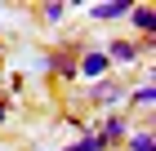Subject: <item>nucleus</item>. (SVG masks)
Masks as SVG:
<instances>
[{
	"label": "nucleus",
	"instance_id": "obj_6",
	"mask_svg": "<svg viewBox=\"0 0 156 151\" xmlns=\"http://www.w3.org/2000/svg\"><path fill=\"white\" fill-rule=\"evenodd\" d=\"M129 22L152 40V31H156V9H152V5H134V9H129Z\"/></svg>",
	"mask_w": 156,
	"mask_h": 151
},
{
	"label": "nucleus",
	"instance_id": "obj_3",
	"mask_svg": "<svg viewBox=\"0 0 156 151\" xmlns=\"http://www.w3.org/2000/svg\"><path fill=\"white\" fill-rule=\"evenodd\" d=\"M94 133L103 138V147H112V142H125L129 125H125V116H116V111H112V116H103V125H98Z\"/></svg>",
	"mask_w": 156,
	"mask_h": 151
},
{
	"label": "nucleus",
	"instance_id": "obj_12",
	"mask_svg": "<svg viewBox=\"0 0 156 151\" xmlns=\"http://www.w3.org/2000/svg\"><path fill=\"white\" fill-rule=\"evenodd\" d=\"M5 120H9V102L0 98V125H5Z\"/></svg>",
	"mask_w": 156,
	"mask_h": 151
},
{
	"label": "nucleus",
	"instance_id": "obj_7",
	"mask_svg": "<svg viewBox=\"0 0 156 151\" xmlns=\"http://www.w3.org/2000/svg\"><path fill=\"white\" fill-rule=\"evenodd\" d=\"M129 102H134V107H143V111H152V102H156V84H152V76H143V84L129 93Z\"/></svg>",
	"mask_w": 156,
	"mask_h": 151
},
{
	"label": "nucleus",
	"instance_id": "obj_1",
	"mask_svg": "<svg viewBox=\"0 0 156 151\" xmlns=\"http://www.w3.org/2000/svg\"><path fill=\"white\" fill-rule=\"evenodd\" d=\"M76 76H89V80H107L112 76V62L103 49H89V53H80V62H76Z\"/></svg>",
	"mask_w": 156,
	"mask_h": 151
},
{
	"label": "nucleus",
	"instance_id": "obj_9",
	"mask_svg": "<svg viewBox=\"0 0 156 151\" xmlns=\"http://www.w3.org/2000/svg\"><path fill=\"white\" fill-rule=\"evenodd\" d=\"M62 151H107V147H103V138H98V133H80V138L67 142Z\"/></svg>",
	"mask_w": 156,
	"mask_h": 151
},
{
	"label": "nucleus",
	"instance_id": "obj_4",
	"mask_svg": "<svg viewBox=\"0 0 156 151\" xmlns=\"http://www.w3.org/2000/svg\"><path fill=\"white\" fill-rule=\"evenodd\" d=\"M103 53H107L112 67H116V62H138V45H134V40H112Z\"/></svg>",
	"mask_w": 156,
	"mask_h": 151
},
{
	"label": "nucleus",
	"instance_id": "obj_11",
	"mask_svg": "<svg viewBox=\"0 0 156 151\" xmlns=\"http://www.w3.org/2000/svg\"><path fill=\"white\" fill-rule=\"evenodd\" d=\"M45 22H62V13H67V5H58V0H54V5H45Z\"/></svg>",
	"mask_w": 156,
	"mask_h": 151
},
{
	"label": "nucleus",
	"instance_id": "obj_8",
	"mask_svg": "<svg viewBox=\"0 0 156 151\" xmlns=\"http://www.w3.org/2000/svg\"><path fill=\"white\" fill-rule=\"evenodd\" d=\"M125 142H129V151H156V129H134Z\"/></svg>",
	"mask_w": 156,
	"mask_h": 151
},
{
	"label": "nucleus",
	"instance_id": "obj_2",
	"mask_svg": "<svg viewBox=\"0 0 156 151\" xmlns=\"http://www.w3.org/2000/svg\"><path fill=\"white\" fill-rule=\"evenodd\" d=\"M120 98H125V89H120L112 76H107V80H94V89H89V102H94V107H103V111H112Z\"/></svg>",
	"mask_w": 156,
	"mask_h": 151
},
{
	"label": "nucleus",
	"instance_id": "obj_10",
	"mask_svg": "<svg viewBox=\"0 0 156 151\" xmlns=\"http://www.w3.org/2000/svg\"><path fill=\"white\" fill-rule=\"evenodd\" d=\"M54 71L72 80V76H76V62H72V58H62V53H54Z\"/></svg>",
	"mask_w": 156,
	"mask_h": 151
},
{
	"label": "nucleus",
	"instance_id": "obj_5",
	"mask_svg": "<svg viewBox=\"0 0 156 151\" xmlns=\"http://www.w3.org/2000/svg\"><path fill=\"white\" fill-rule=\"evenodd\" d=\"M129 9H134V5H125V0H107V5L98 0V5H94V18H98V22H116V18H129Z\"/></svg>",
	"mask_w": 156,
	"mask_h": 151
}]
</instances>
